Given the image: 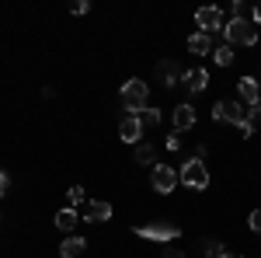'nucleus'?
<instances>
[{
    "label": "nucleus",
    "mask_w": 261,
    "mask_h": 258,
    "mask_svg": "<svg viewBox=\"0 0 261 258\" xmlns=\"http://www.w3.org/2000/svg\"><path fill=\"white\" fill-rule=\"evenodd\" d=\"M223 39H226V45H247L251 49V45H258V28L247 18H230L223 28Z\"/></svg>",
    "instance_id": "f257e3e1"
},
{
    "label": "nucleus",
    "mask_w": 261,
    "mask_h": 258,
    "mask_svg": "<svg viewBox=\"0 0 261 258\" xmlns=\"http://www.w3.org/2000/svg\"><path fill=\"white\" fill-rule=\"evenodd\" d=\"M178 178H181V185L185 189H195V192H205L209 189V168H205V160H199V157H188L185 164L178 168Z\"/></svg>",
    "instance_id": "f03ea898"
},
{
    "label": "nucleus",
    "mask_w": 261,
    "mask_h": 258,
    "mask_svg": "<svg viewBox=\"0 0 261 258\" xmlns=\"http://www.w3.org/2000/svg\"><path fill=\"white\" fill-rule=\"evenodd\" d=\"M146 101H150V84L143 77H129L122 84V105L129 108V115H136L140 108H146Z\"/></svg>",
    "instance_id": "7ed1b4c3"
},
{
    "label": "nucleus",
    "mask_w": 261,
    "mask_h": 258,
    "mask_svg": "<svg viewBox=\"0 0 261 258\" xmlns=\"http://www.w3.org/2000/svg\"><path fill=\"white\" fill-rule=\"evenodd\" d=\"M213 119L216 122H233L237 129H247L251 122H247V108H244L237 98H223L213 105Z\"/></svg>",
    "instance_id": "20e7f679"
},
{
    "label": "nucleus",
    "mask_w": 261,
    "mask_h": 258,
    "mask_svg": "<svg viewBox=\"0 0 261 258\" xmlns=\"http://www.w3.org/2000/svg\"><path fill=\"white\" fill-rule=\"evenodd\" d=\"M136 238H146V241H157V244H174L181 238V227L178 223H140L133 227Z\"/></svg>",
    "instance_id": "39448f33"
},
{
    "label": "nucleus",
    "mask_w": 261,
    "mask_h": 258,
    "mask_svg": "<svg viewBox=\"0 0 261 258\" xmlns=\"http://www.w3.org/2000/svg\"><path fill=\"white\" fill-rule=\"evenodd\" d=\"M178 168H171V164H153L150 168V189L157 192V196H171L174 189H178Z\"/></svg>",
    "instance_id": "423d86ee"
},
{
    "label": "nucleus",
    "mask_w": 261,
    "mask_h": 258,
    "mask_svg": "<svg viewBox=\"0 0 261 258\" xmlns=\"http://www.w3.org/2000/svg\"><path fill=\"white\" fill-rule=\"evenodd\" d=\"M185 74H188V70H185L174 56H167V60L157 63V84H161V87H174V84H181Z\"/></svg>",
    "instance_id": "0eeeda50"
},
{
    "label": "nucleus",
    "mask_w": 261,
    "mask_h": 258,
    "mask_svg": "<svg viewBox=\"0 0 261 258\" xmlns=\"http://www.w3.org/2000/svg\"><path fill=\"white\" fill-rule=\"evenodd\" d=\"M171 122H174V133H188V129H195V122H199L195 105H192V101H181V105H174Z\"/></svg>",
    "instance_id": "6e6552de"
},
{
    "label": "nucleus",
    "mask_w": 261,
    "mask_h": 258,
    "mask_svg": "<svg viewBox=\"0 0 261 258\" xmlns=\"http://www.w3.org/2000/svg\"><path fill=\"white\" fill-rule=\"evenodd\" d=\"M195 25H199V32H205V35H213V32H223V28H226L220 7H202V11H195Z\"/></svg>",
    "instance_id": "1a4fd4ad"
},
{
    "label": "nucleus",
    "mask_w": 261,
    "mask_h": 258,
    "mask_svg": "<svg viewBox=\"0 0 261 258\" xmlns=\"http://www.w3.org/2000/svg\"><path fill=\"white\" fill-rule=\"evenodd\" d=\"M119 136H122V143L140 147V143H143V122L136 119V115H125V119L119 122Z\"/></svg>",
    "instance_id": "9d476101"
},
{
    "label": "nucleus",
    "mask_w": 261,
    "mask_h": 258,
    "mask_svg": "<svg viewBox=\"0 0 261 258\" xmlns=\"http://www.w3.org/2000/svg\"><path fill=\"white\" fill-rule=\"evenodd\" d=\"M237 95H241V105H258L261 101V84H258V77H241L237 80Z\"/></svg>",
    "instance_id": "9b49d317"
},
{
    "label": "nucleus",
    "mask_w": 261,
    "mask_h": 258,
    "mask_svg": "<svg viewBox=\"0 0 261 258\" xmlns=\"http://www.w3.org/2000/svg\"><path fill=\"white\" fill-rule=\"evenodd\" d=\"M192 95H202L205 87H209V74H205V66H192L188 74H185V80H181Z\"/></svg>",
    "instance_id": "f8f14e48"
},
{
    "label": "nucleus",
    "mask_w": 261,
    "mask_h": 258,
    "mask_svg": "<svg viewBox=\"0 0 261 258\" xmlns=\"http://www.w3.org/2000/svg\"><path fill=\"white\" fill-rule=\"evenodd\" d=\"M84 251H87V241L81 238V234H66L60 244V258H81Z\"/></svg>",
    "instance_id": "ddd939ff"
},
{
    "label": "nucleus",
    "mask_w": 261,
    "mask_h": 258,
    "mask_svg": "<svg viewBox=\"0 0 261 258\" xmlns=\"http://www.w3.org/2000/svg\"><path fill=\"white\" fill-rule=\"evenodd\" d=\"M84 220H87V223H108V220H112V202H105V199H94V202L87 206Z\"/></svg>",
    "instance_id": "4468645a"
},
{
    "label": "nucleus",
    "mask_w": 261,
    "mask_h": 258,
    "mask_svg": "<svg viewBox=\"0 0 261 258\" xmlns=\"http://www.w3.org/2000/svg\"><path fill=\"white\" fill-rule=\"evenodd\" d=\"M213 35H205V32H195V35H188V53H195V56H213Z\"/></svg>",
    "instance_id": "2eb2a0df"
},
{
    "label": "nucleus",
    "mask_w": 261,
    "mask_h": 258,
    "mask_svg": "<svg viewBox=\"0 0 261 258\" xmlns=\"http://www.w3.org/2000/svg\"><path fill=\"white\" fill-rule=\"evenodd\" d=\"M53 223L60 227L63 234H73V227L81 223V217H77V209H70V206H66V209H60V213H56V220H53Z\"/></svg>",
    "instance_id": "dca6fc26"
},
{
    "label": "nucleus",
    "mask_w": 261,
    "mask_h": 258,
    "mask_svg": "<svg viewBox=\"0 0 261 258\" xmlns=\"http://www.w3.org/2000/svg\"><path fill=\"white\" fill-rule=\"evenodd\" d=\"M226 248H223V241H216V238H205V241H199V255L202 258H220Z\"/></svg>",
    "instance_id": "f3484780"
},
{
    "label": "nucleus",
    "mask_w": 261,
    "mask_h": 258,
    "mask_svg": "<svg viewBox=\"0 0 261 258\" xmlns=\"http://www.w3.org/2000/svg\"><path fill=\"white\" fill-rule=\"evenodd\" d=\"M133 157H136V164H150V168H153V164H157V150H153L150 143H140V147L133 150Z\"/></svg>",
    "instance_id": "a211bd4d"
},
{
    "label": "nucleus",
    "mask_w": 261,
    "mask_h": 258,
    "mask_svg": "<svg viewBox=\"0 0 261 258\" xmlns=\"http://www.w3.org/2000/svg\"><path fill=\"white\" fill-rule=\"evenodd\" d=\"M136 119H140L143 129H146V126H157V122H161V112H157L153 105H146V108H140V112H136Z\"/></svg>",
    "instance_id": "6ab92c4d"
},
{
    "label": "nucleus",
    "mask_w": 261,
    "mask_h": 258,
    "mask_svg": "<svg viewBox=\"0 0 261 258\" xmlns=\"http://www.w3.org/2000/svg\"><path fill=\"white\" fill-rule=\"evenodd\" d=\"M213 60L220 63V66H230V63H233V45H226V42L216 45V49H213Z\"/></svg>",
    "instance_id": "aec40b11"
},
{
    "label": "nucleus",
    "mask_w": 261,
    "mask_h": 258,
    "mask_svg": "<svg viewBox=\"0 0 261 258\" xmlns=\"http://www.w3.org/2000/svg\"><path fill=\"white\" fill-rule=\"evenodd\" d=\"M84 199H87V196H84V189H81V185H70V192H66V202H70V209H77Z\"/></svg>",
    "instance_id": "412c9836"
},
{
    "label": "nucleus",
    "mask_w": 261,
    "mask_h": 258,
    "mask_svg": "<svg viewBox=\"0 0 261 258\" xmlns=\"http://www.w3.org/2000/svg\"><path fill=\"white\" fill-rule=\"evenodd\" d=\"M181 143H185V139H181V133H171V136L164 139V147H167L171 154H174V150H181Z\"/></svg>",
    "instance_id": "4be33fe9"
},
{
    "label": "nucleus",
    "mask_w": 261,
    "mask_h": 258,
    "mask_svg": "<svg viewBox=\"0 0 261 258\" xmlns=\"http://www.w3.org/2000/svg\"><path fill=\"white\" fill-rule=\"evenodd\" d=\"M247 122H251V126H261V101L247 108Z\"/></svg>",
    "instance_id": "5701e85b"
},
{
    "label": "nucleus",
    "mask_w": 261,
    "mask_h": 258,
    "mask_svg": "<svg viewBox=\"0 0 261 258\" xmlns=\"http://www.w3.org/2000/svg\"><path fill=\"white\" fill-rule=\"evenodd\" d=\"M247 227H251L254 234H261V209H251V217H247Z\"/></svg>",
    "instance_id": "b1692460"
},
{
    "label": "nucleus",
    "mask_w": 261,
    "mask_h": 258,
    "mask_svg": "<svg viewBox=\"0 0 261 258\" xmlns=\"http://www.w3.org/2000/svg\"><path fill=\"white\" fill-rule=\"evenodd\" d=\"M7 189H11V178H7V171L0 168V199L7 196Z\"/></svg>",
    "instance_id": "393cba45"
},
{
    "label": "nucleus",
    "mask_w": 261,
    "mask_h": 258,
    "mask_svg": "<svg viewBox=\"0 0 261 258\" xmlns=\"http://www.w3.org/2000/svg\"><path fill=\"white\" fill-rule=\"evenodd\" d=\"M164 258H185V251H178L174 244H164Z\"/></svg>",
    "instance_id": "a878e982"
},
{
    "label": "nucleus",
    "mask_w": 261,
    "mask_h": 258,
    "mask_svg": "<svg viewBox=\"0 0 261 258\" xmlns=\"http://www.w3.org/2000/svg\"><path fill=\"white\" fill-rule=\"evenodd\" d=\"M70 11H73V14H87V11H91V4H87V0H77Z\"/></svg>",
    "instance_id": "bb28decb"
},
{
    "label": "nucleus",
    "mask_w": 261,
    "mask_h": 258,
    "mask_svg": "<svg viewBox=\"0 0 261 258\" xmlns=\"http://www.w3.org/2000/svg\"><path fill=\"white\" fill-rule=\"evenodd\" d=\"M230 14H233V18H244V4H241V0L230 4Z\"/></svg>",
    "instance_id": "cd10ccee"
},
{
    "label": "nucleus",
    "mask_w": 261,
    "mask_h": 258,
    "mask_svg": "<svg viewBox=\"0 0 261 258\" xmlns=\"http://www.w3.org/2000/svg\"><path fill=\"white\" fill-rule=\"evenodd\" d=\"M192 157H199V160H205V157H209V147H205V143H199V147H195V154H192Z\"/></svg>",
    "instance_id": "c85d7f7f"
},
{
    "label": "nucleus",
    "mask_w": 261,
    "mask_h": 258,
    "mask_svg": "<svg viewBox=\"0 0 261 258\" xmlns=\"http://www.w3.org/2000/svg\"><path fill=\"white\" fill-rule=\"evenodd\" d=\"M251 18H254V25H261V0L254 4V11H251Z\"/></svg>",
    "instance_id": "c756f323"
},
{
    "label": "nucleus",
    "mask_w": 261,
    "mask_h": 258,
    "mask_svg": "<svg viewBox=\"0 0 261 258\" xmlns=\"http://www.w3.org/2000/svg\"><path fill=\"white\" fill-rule=\"evenodd\" d=\"M220 258H244V255H241V251H223Z\"/></svg>",
    "instance_id": "7c9ffc66"
}]
</instances>
